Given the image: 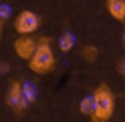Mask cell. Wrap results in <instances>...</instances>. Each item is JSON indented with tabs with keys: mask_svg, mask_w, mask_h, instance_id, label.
Here are the masks:
<instances>
[{
	"mask_svg": "<svg viewBox=\"0 0 125 122\" xmlns=\"http://www.w3.org/2000/svg\"><path fill=\"white\" fill-rule=\"evenodd\" d=\"M23 97H24L26 102L28 103V106L31 103H34L38 98V90L32 83H23Z\"/></svg>",
	"mask_w": 125,
	"mask_h": 122,
	"instance_id": "9c48e42d",
	"label": "cell"
},
{
	"mask_svg": "<svg viewBox=\"0 0 125 122\" xmlns=\"http://www.w3.org/2000/svg\"><path fill=\"white\" fill-rule=\"evenodd\" d=\"M28 68L36 75H47L52 73L57 67V56L51 47V42L47 38H41L38 40L34 55L27 62Z\"/></svg>",
	"mask_w": 125,
	"mask_h": 122,
	"instance_id": "7a4b0ae2",
	"label": "cell"
},
{
	"mask_svg": "<svg viewBox=\"0 0 125 122\" xmlns=\"http://www.w3.org/2000/svg\"><path fill=\"white\" fill-rule=\"evenodd\" d=\"M4 24H6V20L0 18V40L3 38V32H4Z\"/></svg>",
	"mask_w": 125,
	"mask_h": 122,
	"instance_id": "5bb4252c",
	"label": "cell"
},
{
	"mask_svg": "<svg viewBox=\"0 0 125 122\" xmlns=\"http://www.w3.org/2000/svg\"><path fill=\"white\" fill-rule=\"evenodd\" d=\"M105 7L113 20L125 23V0H106Z\"/></svg>",
	"mask_w": 125,
	"mask_h": 122,
	"instance_id": "8992f818",
	"label": "cell"
},
{
	"mask_svg": "<svg viewBox=\"0 0 125 122\" xmlns=\"http://www.w3.org/2000/svg\"><path fill=\"white\" fill-rule=\"evenodd\" d=\"M98 55H100V51H98V47L94 46V44H85L81 48V56L85 62L87 63H93L97 60Z\"/></svg>",
	"mask_w": 125,
	"mask_h": 122,
	"instance_id": "ba28073f",
	"label": "cell"
},
{
	"mask_svg": "<svg viewBox=\"0 0 125 122\" xmlns=\"http://www.w3.org/2000/svg\"><path fill=\"white\" fill-rule=\"evenodd\" d=\"M122 43H124V44H125V32H124V34H122Z\"/></svg>",
	"mask_w": 125,
	"mask_h": 122,
	"instance_id": "9a60e30c",
	"label": "cell"
},
{
	"mask_svg": "<svg viewBox=\"0 0 125 122\" xmlns=\"http://www.w3.org/2000/svg\"><path fill=\"white\" fill-rule=\"evenodd\" d=\"M41 27V16L31 9H23L15 16L14 30L19 36H31Z\"/></svg>",
	"mask_w": 125,
	"mask_h": 122,
	"instance_id": "3957f363",
	"label": "cell"
},
{
	"mask_svg": "<svg viewBox=\"0 0 125 122\" xmlns=\"http://www.w3.org/2000/svg\"><path fill=\"white\" fill-rule=\"evenodd\" d=\"M6 105L16 113H22L28 107V103L23 97V82L12 81L10 83L6 94Z\"/></svg>",
	"mask_w": 125,
	"mask_h": 122,
	"instance_id": "277c9868",
	"label": "cell"
},
{
	"mask_svg": "<svg viewBox=\"0 0 125 122\" xmlns=\"http://www.w3.org/2000/svg\"><path fill=\"white\" fill-rule=\"evenodd\" d=\"M78 109H79V113L83 114V115H87V117L92 115L93 110H94V102H93V97H92V95L82 98L81 102H79Z\"/></svg>",
	"mask_w": 125,
	"mask_h": 122,
	"instance_id": "30bf717a",
	"label": "cell"
},
{
	"mask_svg": "<svg viewBox=\"0 0 125 122\" xmlns=\"http://www.w3.org/2000/svg\"><path fill=\"white\" fill-rule=\"evenodd\" d=\"M12 47H14L15 55L19 59L28 62L38 47V40L34 39L32 36H18L14 40Z\"/></svg>",
	"mask_w": 125,
	"mask_h": 122,
	"instance_id": "5b68a950",
	"label": "cell"
},
{
	"mask_svg": "<svg viewBox=\"0 0 125 122\" xmlns=\"http://www.w3.org/2000/svg\"><path fill=\"white\" fill-rule=\"evenodd\" d=\"M117 73L125 79V56L121 58V59L118 60V63H117Z\"/></svg>",
	"mask_w": 125,
	"mask_h": 122,
	"instance_id": "7c38bea8",
	"label": "cell"
},
{
	"mask_svg": "<svg viewBox=\"0 0 125 122\" xmlns=\"http://www.w3.org/2000/svg\"><path fill=\"white\" fill-rule=\"evenodd\" d=\"M10 15H11V9H10V7H7L6 4H0V18L7 22V20L10 19Z\"/></svg>",
	"mask_w": 125,
	"mask_h": 122,
	"instance_id": "8fae6325",
	"label": "cell"
},
{
	"mask_svg": "<svg viewBox=\"0 0 125 122\" xmlns=\"http://www.w3.org/2000/svg\"><path fill=\"white\" fill-rule=\"evenodd\" d=\"M10 71V65L7 62H1L0 60V75H4Z\"/></svg>",
	"mask_w": 125,
	"mask_h": 122,
	"instance_id": "4fadbf2b",
	"label": "cell"
},
{
	"mask_svg": "<svg viewBox=\"0 0 125 122\" xmlns=\"http://www.w3.org/2000/svg\"><path fill=\"white\" fill-rule=\"evenodd\" d=\"M94 102V110L90 115L92 122H108L113 118L116 111V95L106 83H101L95 87L92 94Z\"/></svg>",
	"mask_w": 125,
	"mask_h": 122,
	"instance_id": "6da1fadb",
	"label": "cell"
},
{
	"mask_svg": "<svg viewBox=\"0 0 125 122\" xmlns=\"http://www.w3.org/2000/svg\"><path fill=\"white\" fill-rule=\"evenodd\" d=\"M75 46V38L71 32H63L59 38V42H58V47H59V51L63 52V54H67Z\"/></svg>",
	"mask_w": 125,
	"mask_h": 122,
	"instance_id": "52a82bcc",
	"label": "cell"
}]
</instances>
